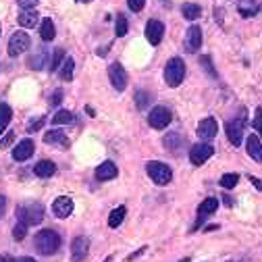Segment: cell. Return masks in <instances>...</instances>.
<instances>
[{"label":"cell","mask_w":262,"mask_h":262,"mask_svg":"<svg viewBox=\"0 0 262 262\" xmlns=\"http://www.w3.org/2000/svg\"><path fill=\"white\" fill-rule=\"evenodd\" d=\"M216 208H218V198L210 196V198H206V200H204V202L200 204V208H198V214H200V218H204V216H208V214L216 212Z\"/></svg>","instance_id":"obj_22"},{"label":"cell","mask_w":262,"mask_h":262,"mask_svg":"<svg viewBox=\"0 0 262 262\" xmlns=\"http://www.w3.org/2000/svg\"><path fill=\"white\" fill-rule=\"evenodd\" d=\"M108 79H110V84H113V88L117 92H123L127 88V71L123 69L121 63L108 65Z\"/></svg>","instance_id":"obj_7"},{"label":"cell","mask_w":262,"mask_h":262,"mask_svg":"<svg viewBox=\"0 0 262 262\" xmlns=\"http://www.w3.org/2000/svg\"><path fill=\"white\" fill-rule=\"evenodd\" d=\"M13 142H15V131H9L3 140H0V150H5V148H9Z\"/></svg>","instance_id":"obj_37"},{"label":"cell","mask_w":262,"mask_h":262,"mask_svg":"<svg viewBox=\"0 0 262 262\" xmlns=\"http://www.w3.org/2000/svg\"><path fill=\"white\" fill-rule=\"evenodd\" d=\"M146 173L150 175V179L156 183V185H169L171 179H173V171L169 164H164L160 160H150L146 164Z\"/></svg>","instance_id":"obj_4"},{"label":"cell","mask_w":262,"mask_h":262,"mask_svg":"<svg viewBox=\"0 0 262 262\" xmlns=\"http://www.w3.org/2000/svg\"><path fill=\"white\" fill-rule=\"evenodd\" d=\"M200 46H202V30L198 25H191L185 34V52L194 54L200 50Z\"/></svg>","instance_id":"obj_12"},{"label":"cell","mask_w":262,"mask_h":262,"mask_svg":"<svg viewBox=\"0 0 262 262\" xmlns=\"http://www.w3.org/2000/svg\"><path fill=\"white\" fill-rule=\"evenodd\" d=\"M150 100H152V96H150L148 92H144V90H140V92L135 94V102H137V108H142V110H144V108L148 106V102H150Z\"/></svg>","instance_id":"obj_34"},{"label":"cell","mask_w":262,"mask_h":262,"mask_svg":"<svg viewBox=\"0 0 262 262\" xmlns=\"http://www.w3.org/2000/svg\"><path fill=\"white\" fill-rule=\"evenodd\" d=\"M129 32V23H127V17L121 15V13H117V19H115V34L117 38H123Z\"/></svg>","instance_id":"obj_29"},{"label":"cell","mask_w":262,"mask_h":262,"mask_svg":"<svg viewBox=\"0 0 262 262\" xmlns=\"http://www.w3.org/2000/svg\"><path fill=\"white\" fill-rule=\"evenodd\" d=\"M34 173L38 177H52L54 173H57V164H54L52 160H40L38 164H34Z\"/></svg>","instance_id":"obj_21"},{"label":"cell","mask_w":262,"mask_h":262,"mask_svg":"<svg viewBox=\"0 0 262 262\" xmlns=\"http://www.w3.org/2000/svg\"><path fill=\"white\" fill-rule=\"evenodd\" d=\"M125 214H127V208H125V206H117V208L108 214V227L117 229V227L123 223V218H125Z\"/></svg>","instance_id":"obj_23"},{"label":"cell","mask_w":262,"mask_h":262,"mask_svg":"<svg viewBox=\"0 0 262 262\" xmlns=\"http://www.w3.org/2000/svg\"><path fill=\"white\" fill-rule=\"evenodd\" d=\"M77 3H90V0H77Z\"/></svg>","instance_id":"obj_50"},{"label":"cell","mask_w":262,"mask_h":262,"mask_svg":"<svg viewBox=\"0 0 262 262\" xmlns=\"http://www.w3.org/2000/svg\"><path fill=\"white\" fill-rule=\"evenodd\" d=\"M17 218L21 223H25L27 227L32 225H40L44 218V206L40 202H27V204H21L17 208Z\"/></svg>","instance_id":"obj_2"},{"label":"cell","mask_w":262,"mask_h":262,"mask_svg":"<svg viewBox=\"0 0 262 262\" xmlns=\"http://www.w3.org/2000/svg\"><path fill=\"white\" fill-rule=\"evenodd\" d=\"M34 150H36V144H34V140H21L17 146H15V150H13V160H17V162H23V160H27V158H32L34 156Z\"/></svg>","instance_id":"obj_14"},{"label":"cell","mask_w":262,"mask_h":262,"mask_svg":"<svg viewBox=\"0 0 262 262\" xmlns=\"http://www.w3.org/2000/svg\"><path fill=\"white\" fill-rule=\"evenodd\" d=\"M200 63H202V67L206 69V71H210V75H216V73L212 71V65H210V57H202V59H200Z\"/></svg>","instance_id":"obj_42"},{"label":"cell","mask_w":262,"mask_h":262,"mask_svg":"<svg viewBox=\"0 0 262 262\" xmlns=\"http://www.w3.org/2000/svg\"><path fill=\"white\" fill-rule=\"evenodd\" d=\"M44 123H46L44 117H42V119H38L36 123H30V125H27V133H34V131H38V129H42V127H44Z\"/></svg>","instance_id":"obj_39"},{"label":"cell","mask_w":262,"mask_h":262,"mask_svg":"<svg viewBox=\"0 0 262 262\" xmlns=\"http://www.w3.org/2000/svg\"><path fill=\"white\" fill-rule=\"evenodd\" d=\"M214 19L223 21V9H216V7H214Z\"/></svg>","instance_id":"obj_45"},{"label":"cell","mask_w":262,"mask_h":262,"mask_svg":"<svg viewBox=\"0 0 262 262\" xmlns=\"http://www.w3.org/2000/svg\"><path fill=\"white\" fill-rule=\"evenodd\" d=\"M73 208H75V204H73V200L69 198V196H59L57 200H54V204H52V212L57 214L59 218L71 216V214H73Z\"/></svg>","instance_id":"obj_13"},{"label":"cell","mask_w":262,"mask_h":262,"mask_svg":"<svg viewBox=\"0 0 262 262\" xmlns=\"http://www.w3.org/2000/svg\"><path fill=\"white\" fill-rule=\"evenodd\" d=\"M181 13H183V17H185L187 21H196V19L202 15V9H200V5L185 3V5L181 7Z\"/></svg>","instance_id":"obj_26"},{"label":"cell","mask_w":262,"mask_h":262,"mask_svg":"<svg viewBox=\"0 0 262 262\" xmlns=\"http://www.w3.org/2000/svg\"><path fill=\"white\" fill-rule=\"evenodd\" d=\"M61 100H63V90H54L52 98H50V104H52V106H57V104H61Z\"/></svg>","instance_id":"obj_41"},{"label":"cell","mask_w":262,"mask_h":262,"mask_svg":"<svg viewBox=\"0 0 262 262\" xmlns=\"http://www.w3.org/2000/svg\"><path fill=\"white\" fill-rule=\"evenodd\" d=\"M73 121H75V117L71 110H59V113L52 117L54 125H69V123H73Z\"/></svg>","instance_id":"obj_30"},{"label":"cell","mask_w":262,"mask_h":262,"mask_svg":"<svg viewBox=\"0 0 262 262\" xmlns=\"http://www.w3.org/2000/svg\"><path fill=\"white\" fill-rule=\"evenodd\" d=\"M216 131H218V123L216 119L208 117V119H202L200 121V125H198V137L204 142H210L216 137Z\"/></svg>","instance_id":"obj_10"},{"label":"cell","mask_w":262,"mask_h":262,"mask_svg":"<svg viewBox=\"0 0 262 262\" xmlns=\"http://www.w3.org/2000/svg\"><path fill=\"white\" fill-rule=\"evenodd\" d=\"M15 262H36L34 258H30V256H23V258H17Z\"/></svg>","instance_id":"obj_46"},{"label":"cell","mask_w":262,"mask_h":262,"mask_svg":"<svg viewBox=\"0 0 262 262\" xmlns=\"http://www.w3.org/2000/svg\"><path fill=\"white\" fill-rule=\"evenodd\" d=\"M162 36H164V25L156 19L152 21H148L146 25V38H148V42L152 44V46H158L162 42Z\"/></svg>","instance_id":"obj_15"},{"label":"cell","mask_w":262,"mask_h":262,"mask_svg":"<svg viewBox=\"0 0 262 262\" xmlns=\"http://www.w3.org/2000/svg\"><path fill=\"white\" fill-rule=\"evenodd\" d=\"M5 208H7V198H5L3 194H0V216L5 214Z\"/></svg>","instance_id":"obj_44"},{"label":"cell","mask_w":262,"mask_h":262,"mask_svg":"<svg viewBox=\"0 0 262 262\" xmlns=\"http://www.w3.org/2000/svg\"><path fill=\"white\" fill-rule=\"evenodd\" d=\"M88 252H90V239L84 237V235L75 237L73 243H71V258H73V262H84Z\"/></svg>","instance_id":"obj_11"},{"label":"cell","mask_w":262,"mask_h":262,"mask_svg":"<svg viewBox=\"0 0 262 262\" xmlns=\"http://www.w3.org/2000/svg\"><path fill=\"white\" fill-rule=\"evenodd\" d=\"M11 119H13V110H11V106L5 104V102H0V135H3V131L9 127Z\"/></svg>","instance_id":"obj_27"},{"label":"cell","mask_w":262,"mask_h":262,"mask_svg":"<svg viewBox=\"0 0 262 262\" xmlns=\"http://www.w3.org/2000/svg\"><path fill=\"white\" fill-rule=\"evenodd\" d=\"M38 21H40V15L36 13V9L34 11H23L19 15V25L21 27H36Z\"/></svg>","instance_id":"obj_24"},{"label":"cell","mask_w":262,"mask_h":262,"mask_svg":"<svg viewBox=\"0 0 262 262\" xmlns=\"http://www.w3.org/2000/svg\"><path fill=\"white\" fill-rule=\"evenodd\" d=\"M243 125H245V117L227 121L225 131H227V137H229V142H231L233 146H239V144H241V137H243Z\"/></svg>","instance_id":"obj_8"},{"label":"cell","mask_w":262,"mask_h":262,"mask_svg":"<svg viewBox=\"0 0 262 262\" xmlns=\"http://www.w3.org/2000/svg\"><path fill=\"white\" fill-rule=\"evenodd\" d=\"M40 36H42L44 42H52L54 36H57V32H54V23L50 19H44L42 25H40Z\"/></svg>","instance_id":"obj_28"},{"label":"cell","mask_w":262,"mask_h":262,"mask_svg":"<svg viewBox=\"0 0 262 262\" xmlns=\"http://www.w3.org/2000/svg\"><path fill=\"white\" fill-rule=\"evenodd\" d=\"M65 59H67V57H65V50H63V48H57V50H54L52 59H50V65H48V67H50V71H59Z\"/></svg>","instance_id":"obj_31"},{"label":"cell","mask_w":262,"mask_h":262,"mask_svg":"<svg viewBox=\"0 0 262 262\" xmlns=\"http://www.w3.org/2000/svg\"><path fill=\"white\" fill-rule=\"evenodd\" d=\"M61 247V235L54 229H42L36 235V250L42 256L57 254Z\"/></svg>","instance_id":"obj_1"},{"label":"cell","mask_w":262,"mask_h":262,"mask_svg":"<svg viewBox=\"0 0 262 262\" xmlns=\"http://www.w3.org/2000/svg\"><path fill=\"white\" fill-rule=\"evenodd\" d=\"M44 142L46 144H54V146H61V148H69V137L65 131H59V129H50L44 133Z\"/></svg>","instance_id":"obj_19"},{"label":"cell","mask_w":262,"mask_h":262,"mask_svg":"<svg viewBox=\"0 0 262 262\" xmlns=\"http://www.w3.org/2000/svg\"><path fill=\"white\" fill-rule=\"evenodd\" d=\"M17 3H19V7H21L23 11H34V9L38 7L40 0H17Z\"/></svg>","instance_id":"obj_38"},{"label":"cell","mask_w":262,"mask_h":262,"mask_svg":"<svg viewBox=\"0 0 262 262\" xmlns=\"http://www.w3.org/2000/svg\"><path fill=\"white\" fill-rule=\"evenodd\" d=\"M181 142H183V137L179 135V133H169L167 137H164V146L171 148V150L179 148V144H181Z\"/></svg>","instance_id":"obj_33"},{"label":"cell","mask_w":262,"mask_h":262,"mask_svg":"<svg viewBox=\"0 0 262 262\" xmlns=\"http://www.w3.org/2000/svg\"><path fill=\"white\" fill-rule=\"evenodd\" d=\"M144 5H146V0H127V7L131 9V11H142L144 9Z\"/></svg>","instance_id":"obj_40"},{"label":"cell","mask_w":262,"mask_h":262,"mask_svg":"<svg viewBox=\"0 0 262 262\" xmlns=\"http://www.w3.org/2000/svg\"><path fill=\"white\" fill-rule=\"evenodd\" d=\"M27 48H32V40L25 32H17V34L11 36V40H9V54L11 57H19V54H23Z\"/></svg>","instance_id":"obj_6"},{"label":"cell","mask_w":262,"mask_h":262,"mask_svg":"<svg viewBox=\"0 0 262 262\" xmlns=\"http://www.w3.org/2000/svg\"><path fill=\"white\" fill-rule=\"evenodd\" d=\"M171 121H173V115H171V110L167 106H154L148 115L150 127H154V129H164Z\"/></svg>","instance_id":"obj_5"},{"label":"cell","mask_w":262,"mask_h":262,"mask_svg":"<svg viewBox=\"0 0 262 262\" xmlns=\"http://www.w3.org/2000/svg\"><path fill=\"white\" fill-rule=\"evenodd\" d=\"M0 262H15V260L9 258V256H0Z\"/></svg>","instance_id":"obj_47"},{"label":"cell","mask_w":262,"mask_h":262,"mask_svg":"<svg viewBox=\"0 0 262 262\" xmlns=\"http://www.w3.org/2000/svg\"><path fill=\"white\" fill-rule=\"evenodd\" d=\"M245 150L256 162H262V142L258 140V135L250 133V137L245 140Z\"/></svg>","instance_id":"obj_20"},{"label":"cell","mask_w":262,"mask_h":262,"mask_svg":"<svg viewBox=\"0 0 262 262\" xmlns=\"http://www.w3.org/2000/svg\"><path fill=\"white\" fill-rule=\"evenodd\" d=\"M252 125H254V129L262 135V106L256 108V117H254V123H252Z\"/></svg>","instance_id":"obj_36"},{"label":"cell","mask_w":262,"mask_h":262,"mask_svg":"<svg viewBox=\"0 0 262 262\" xmlns=\"http://www.w3.org/2000/svg\"><path fill=\"white\" fill-rule=\"evenodd\" d=\"M237 181H239V175H237V173H225L223 177H220V185H223L225 189L235 187Z\"/></svg>","instance_id":"obj_32"},{"label":"cell","mask_w":262,"mask_h":262,"mask_svg":"<svg viewBox=\"0 0 262 262\" xmlns=\"http://www.w3.org/2000/svg\"><path fill=\"white\" fill-rule=\"evenodd\" d=\"M260 9H262L260 0H239L237 3V13L241 17H254L260 13Z\"/></svg>","instance_id":"obj_17"},{"label":"cell","mask_w":262,"mask_h":262,"mask_svg":"<svg viewBox=\"0 0 262 262\" xmlns=\"http://www.w3.org/2000/svg\"><path fill=\"white\" fill-rule=\"evenodd\" d=\"M183 77H185V63H183V59L173 57L167 63V67H164V81H167L169 88H177V86H181Z\"/></svg>","instance_id":"obj_3"},{"label":"cell","mask_w":262,"mask_h":262,"mask_svg":"<svg viewBox=\"0 0 262 262\" xmlns=\"http://www.w3.org/2000/svg\"><path fill=\"white\" fill-rule=\"evenodd\" d=\"M73 71H75V61L71 59V57H67L65 61H63V65H61V79L63 81H71L73 79Z\"/></svg>","instance_id":"obj_25"},{"label":"cell","mask_w":262,"mask_h":262,"mask_svg":"<svg viewBox=\"0 0 262 262\" xmlns=\"http://www.w3.org/2000/svg\"><path fill=\"white\" fill-rule=\"evenodd\" d=\"M179 262H189V258H183V260H179Z\"/></svg>","instance_id":"obj_49"},{"label":"cell","mask_w":262,"mask_h":262,"mask_svg":"<svg viewBox=\"0 0 262 262\" xmlns=\"http://www.w3.org/2000/svg\"><path fill=\"white\" fill-rule=\"evenodd\" d=\"M117 164L115 162H110V160H106V162H102L98 169H96V179L98 181H110V179H115L117 177Z\"/></svg>","instance_id":"obj_18"},{"label":"cell","mask_w":262,"mask_h":262,"mask_svg":"<svg viewBox=\"0 0 262 262\" xmlns=\"http://www.w3.org/2000/svg\"><path fill=\"white\" fill-rule=\"evenodd\" d=\"M223 198H225V204H227V206H233V200H231L229 196H223Z\"/></svg>","instance_id":"obj_48"},{"label":"cell","mask_w":262,"mask_h":262,"mask_svg":"<svg viewBox=\"0 0 262 262\" xmlns=\"http://www.w3.org/2000/svg\"><path fill=\"white\" fill-rule=\"evenodd\" d=\"M212 154H214V148L210 144H196L189 150V160H191V164H198L200 167V164H204Z\"/></svg>","instance_id":"obj_9"},{"label":"cell","mask_w":262,"mask_h":262,"mask_svg":"<svg viewBox=\"0 0 262 262\" xmlns=\"http://www.w3.org/2000/svg\"><path fill=\"white\" fill-rule=\"evenodd\" d=\"M46 65H50V52H48V48H38L36 54H32L30 61H27V67L34 69V71H40V69H44Z\"/></svg>","instance_id":"obj_16"},{"label":"cell","mask_w":262,"mask_h":262,"mask_svg":"<svg viewBox=\"0 0 262 262\" xmlns=\"http://www.w3.org/2000/svg\"><path fill=\"white\" fill-rule=\"evenodd\" d=\"M25 235H27V225H25V223H21V220H19V223L15 225V229H13V237L21 241Z\"/></svg>","instance_id":"obj_35"},{"label":"cell","mask_w":262,"mask_h":262,"mask_svg":"<svg viewBox=\"0 0 262 262\" xmlns=\"http://www.w3.org/2000/svg\"><path fill=\"white\" fill-rule=\"evenodd\" d=\"M250 181H252V185L258 189V191H262V181H260V179L258 177H254V175H250Z\"/></svg>","instance_id":"obj_43"}]
</instances>
